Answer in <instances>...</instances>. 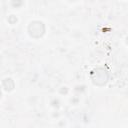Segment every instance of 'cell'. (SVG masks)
I'll use <instances>...</instances> for the list:
<instances>
[{
  "mask_svg": "<svg viewBox=\"0 0 128 128\" xmlns=\"http://www.w3.org/2000/svg\"><path fill=\"white\" fill-rule=\"evenodd\" d=\"M0 98H1V89H0Z\"/></svg>",
  "mask_w": 128,
  "mask_h": 128,
  "instance_id": "277c9868",
  "label": "cell"
},
{
  "mask_svg": "<svg viewBox=\"0 0 128 128\" xmlns=\"http://www.w3.org/2000/svg\"><path fill=\"white\" fill-rule=\"evenodd\" d=\"M3 87L5 88L6 91H12L15 87V84H14V81L10 78H7L3 81Z\"/></svg>",
  "mask_w": 128,
  "mask_h": 128,
  "instance_id": "3957f363",
  "label": "cell"
},
{
  "mask_svg": "<svg viewBox=\"0 0 128 128\" xmlns=\"http://www.w3.org/2000/svg\"><path fill=\"white\" fill-rule=\"evenodd\" d=\"M109 79V73L104 68H96L91 73V80L96 86H104Z\"/></svg>",
  "mask_w": 128,
  "mask_h": 128,
  "instance_id": "6da1fadb",
  "label": "cell"
},
{
  "mask_svg": "<svg viewBox=\"0 0 128 128\" xmlns=\"http://www.w3.org/2000/svg\"><path fill=\"white\" fill-rule=\"evenodd\" d=\"M28 31L31 37L38 39L42 37L45 33V25L40 21H33L28 27Z\"/></svg>",
  "mask_w": 128,
  "mask_h": 128,
  "instance_id": "7a4b0ae2",
  "label": "cell"
}]
</instances>
